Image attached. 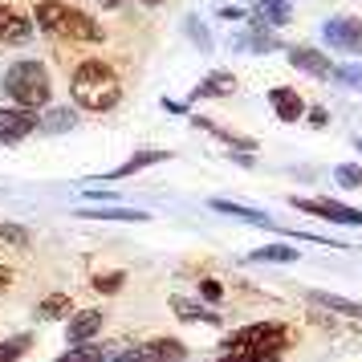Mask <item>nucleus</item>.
<instances>
[{"label":"nucleus","instance_id":"nucleus-1","mask_svg":"<svg viewBox=\"0 0 362 362\" xmlns=\"http://www.w3.org/2000/svg\"><path fill=\"white\" fill-rule=\"evenodd\" d=\"M69 94H74V102H78L82 110L106 115V110H115L118 102H122V82H118V74H115L110 62L86 57V62H78L74 78H69Z\"/></svg>","mask_w":362,"mask_h":362},{"label":"nucleus","instance_id":"nucleus-2","mask_svg":"<svg viewBox=\"0 0 362 362\" xmlns=\"http://www.w3.org/2000/svg\"><path fill=\"white\" fill-rule=\"evenodd\" d=\"M33 13H37V25L53 37H66V41H82V45H98L102 37V25L94 17H86L82 8H74L66 0H33Z\"/></svg>","mask_w":362,"mask_h":362},{"label":"nucleus","instance_id":"nucleus-3","mask_svg":"<svg viewBox=\"0 0 362 362\" xmlns=\"http://www.w3.org/2000/svg\"><path fill=\"white\" fill-rule=\"evenodd\" d=\"M4 94L17 102V106H25V110H41V106H49L53 98V78L49 69H45V62H13L8 66V74H4Z\"/></svg>","mask_w":362,"mask_h":362},{"label":"nucleus","instance_id":"nucleus-4","mask_svg":"<svg viewBox=\"0 0 362 362\" xmlns=\"http://www.w3.org/2000/svg\"><path fill=\"white\" fill-rule=\"evenodd\" d=\"M289 346V329L281 322H252V326L232 329L220 342V350H285Z\"/></svg>","mask_w":362,"mask_h":362},{"label":"nucleus","instance_id":"nucleus-5","mask_svg":"<svg viewBox=\"0 0 362 362\" xmlns=\"http://www.w3.org/2000/svg\"><path fill=\"white\" fill-rule=\"evenodd\" d=\"M293 208L322 216V220H329V224H350V228H358V224H362L358 208H346V204H334V199H301V196H297Z\"/></svg>","mask_w":362,"mask_h":362},{"label":"nucleus","instance_id":"nucleus-6","mask_svg":"<svg viewBox=\"0 0 362 362\" xmlns=\"http://www.w3.org/2000/svg\"><path fill=\"white\" fill-rule=\"evenodd\" d=\"M33 131H37V110H25V106L0 110V143H21Z\"/></svg>","mask_w":362,"mask_h":362},{"label":"nucleus","instance_id":"nucleus-7","mask_svg":"<svg viewBox=\"0 0 362 362\" xmlns=\"http://www.w3.org/2000/svg\"><path fill=\"white\" fill-rule=\"evenodd\" d=\"M269 102H273V115H277L281 122H297V118L305 115V98H301L297 90H289V86H277V90L269 94Z\"/></svg>","mask_w":362,"mask_h":362},{"label":"nucleus","instance_id":"nucleus-8","mask_svg":"<svg viewBox=\"0 0 362 362\" xmlns=\"http://www.w3.org/2000/svg\"><path fill=\"white\" fill-rule=\"evenodd\" d=\"M102 329V313L98 310H78V313H69V322H66V338L74 346L78 342H90L94 334Z\"/></svg>","mask_w":362,"mask_h":362},{"label":"nucleus","instance_id":"nucleus-9","mask_svg":"<svg viewBox=\"0 0 362 362\" xmlns=\"http://www.w3.org/2000/svg\"><path fill=\"white\" fill-rule=\"evenodd\" d=\"M139 350V358L143 362H183V342H175V338H155V342L147 346H134Z\"/></svg>","mask_w":362,"mask_h":362},{"label":"nucleus","instance_id":"nucleus-10","mask_svg":"<svg viewBox=\"0 0 362 362\" xmlns=\"http://www.w3.org/2000/svg\"><path fill=\"white\" fill-rule=\"evenodd\" d=\"M33 37V21L21 17V13H13L8 4H0V41H29Z\"/></svg>","mask_w":362,"mask_h":362},{"label":"nucleus","instance_id":"nucleus-11","mask_svg":"<svg viewBox=\"0 0 362 362\" xmlns=\"http://www.w3.org/2000/svg\"><path fill=\"white\" fill-rule=\"evenodd\" d=\"M167 159H171V151H139V155H131L122 167L106 171L102 180H110V183H115V180H127V175H134V171H143V167H151V163H167Z\"/></svg>","mask_w":362,"mask_h":362},{"label":"nucleus","instance_id":"nucleus-12","mask_svg":"<svg viewBox=\"0 0 362 362\" xmlns=\"http://www.w3.org/2000/svg\"><path fill=\"white\" fill-rule=\"evenodd\" d=\"M326 41H329V45H338V49H346V53H354V49H358V21H354V17L329 21V25H326Z\"/></svg>","mask_w":362,"mask_h":362},{"label":"nucleus","instance_id":"nucleus-13","mask_svg":"<svg viewBox=\"0 0 362 362\" xmlns=\"http://www.w3.org/2000/svg\"><path fill=\"white\" fill-rule=\"evenodd\" d=\"M289 62H293L297 69L313 74V78H329V74H334V69H329V62L317 49H289Z\"/></svg>","mask_w":362,"mask_h":362},{"label":"nucleus","instance_id":"nucleus-14","mask_svg":"<svg viewBox=\"0 0 362 362\" xmlns=\"http://www.w3.org/2000/svg\"><path fill=\"white\" fill-rule=\"evenodd\" d=\"M86 220H122V224H139V220H147V212H139V208H82Z\"/></svg>","mask_w":362,"mask_h":362},{"label":"nucleus","instance_id":"nucleus-15","mask_svg":"<svg viewBox=\"0 0 362 362\" xmlns=\"http://www.w3.org/2000/svg\"><path fill=\"white\" fill-rule=\"evenodd\" d=\"M171 310L180 313L183 322H208V326H220V317L212 310H204V305H192V301H183V297H171Z\"/></svg>","mask_w":362,"mask_h":362},{"label":"nucleus","instance_id":"nucleus-16","mask_svg":"<svg viewBox=\"0 0 362 362\" xmlns=\"http://www.w3.org/2000/svg\"><path fill=\"white\" fill-rule=\"evenodd\" d=\"M285 350H220L216 362H281Z\"/></svg>","mask_w":362,"mask_h":362},{"label":"nucleus","instance_id":"nucleus-17","mask_svg":"<svg viewBox=\"0 0 362 362\" xmlns=\"http://www.w3.org/2000/svg\"><path fill=\"white\" fill-rule=\"evenodd\" d=\"M212 208L216 212H224V216H236V220H245V224H269V216L257 212V208H240V204H228V199H212Z\"/></svg>","mask_w":362,"mask_h":362},{"label":"nucleus","instance_id":"nucleus-18","mask_svg":"<svg viewBox=\"0 0 362 362\" xmlns=\"http://www.w3.org/2000/svg\"><path fill=\"white\" fill-rule=\"evenodd\" d=\"M248 261H261V264H285V261H297V248L289 245H269V248H257Z\"/></svg>","mask_w":362,"mask_h":362},{"label":"nucleus","instance_id":"nucleus-19","mask_svg":"<svg viewBox=\"0 0 362 362\" xmlns=\"http://www.w3.org/2000/svg\"><path fill=\"white\" fill-rule=\"evenodd\" d=\"M232 90H236V78H232V74H212V78H208V82H204V86L196 90V98H212V94H232Z\"/></svg>","mask_w":362,"mask_h":362},{"label":"nucleus","instance_id":"nucleus-20","mask_svg":"<svg viewBox=\"0 0 362 362\" xmlns=\"http://www.w3.org/2000/svg\"><path fill=\"white\" fill-rule=\"evenodd\" d=\"M102 358H106V350H102V346H86V342H78L74 350H66V354H62L57 362H102Z\"/></svg>","mask_w":362,"mask_h":362},{"label":"nucleus","instance_id":"nucleus-21","mask_svg":"<svg viewBox=\"0 0 362 362\" xmlns=\"http://www.w3.org/2000/svg\"><path fill=\"white\" fill-rule=\"evenodd\" d=\"M74 127V110H53V115H45V118H37V131H69Z\"/></svg>","mask_w":362,"mask_h":362},{"label":"nucleus","instance_id":"nucleus-22","mask_svg":"<svg viewBox=\"0 0 362 362\" xmlns=\"http://www.w3.org/2000/svg\"><path fill=\"white\" fill-rule=\"evenodd\" d=\"M273 45H277V41H273L269 33H261V29H257V33H236V49H261V53H269Z\"/></svg>","mask_w":362,"mask_h":362},{"label":"nucleus","instance_id":"nucleus-23","mask_svg":"<svg viewBox=\"0 0 362 362\" xmlns=\"http://www.w3.org/2000/svg\"><path fill=\"white\" fill-rule=\"evenodd\" d=\"M69 305H74V301H69L66 293H53V297H45V301H41V317H66L69 313Z\"/></svg>","mask_w":362,"mask_h":362},{"label":"nucleus","instance_id":"nucleus-24","mask_svg":"<svg viewBox=\"0 0 362 362\" xmlns=\"http://www.w3.org/2000/svg\"><path fill=\"white\" fill-rule=\"evenodd\" d=\"M29 346H33V338H29V334H21V338H13V342H4V346H0V362H17Z\"/></svg>","mask_w":362,"mask_h":362},{"label":"nucleus","instance_id":"nucleus-25","mask_svg":"<svg viewBox=\"0 0 362 362\" xmlns=\"http://www.w3.org/2000/svg\"><path fill=\"white\" fill-rule=\"evenodd\" d=\"M257 4L264 8V17L273 21V25H285L289 21V4L285 0H257Z\"/></svg>","mask_w":362,"mask_h":362},{"label":"nucleus","instance_id":"nucleus-26","mask_svg":"<svg viewBox=\"0 0 362 362\" xmlns=\"http://www.w3.org/2000/svg\"><path fill=\"white\" fill-rule=\"evenodd\" d=\"M0 240H4V245H29V232L21 228V224H0Z\"/></svg>","mask_w":362,"mask_h":362},{"label":"nucleus","instance_id":"nucleus-27","mask_svg":"<svg viewBox=\"0 0 362 362\" xmlns=\"http://www.w3.org/2000/svg\"><path fill=\"white\" fill-rule=\"evenodd\" d=\"M313 301H322V305H329V310H342V313H350V317H358V305H354V301H346V297H326V293H313Z\"/></svg>","mask_w":362,"mask_h":362},{"label":"nucleus","instance_id":"nucleus-28","mask_svg":"<svg viewBox=\"0 0 362 362\" xmlns=\"http://www.w3.org/2000/svg\"><path fill=\"white\" fill-rule=\"evenodd\" d=\"M199 297H204V301H212V305H216V301L224 297V285H220L216 277H204V281H199Z\"/></svg>","mask_w":362,"mask_h":362},{"label":"nucleus","instance_id":"nucleus-29","mask_svg":"<svg viewBox=\"0 0 362 362\" xmlns=\"http://www.w3.org/2000/svg\"><path fill=\"white\" fill-rule=\"evenodd\" d=\"M122 273H110V277H94V289H98V293H118V289H122Z\"/></svg>","mask_w":362,"mask_h":362},{"label":"nucleus","instance_id":"nucleus-30","mask_svg":"<svg viewBox=\"0 0 362 362\" xmlns=\"http://www.w3.org/2000/svg\"><path fill=\"white\" fill-rule=\"evenodd\" d=\"M338 183L342 187H358V171L354 167H338Z\"/></svg>","mask_w":362,"mask_h":362},{"label":"nucleus","instance_id":"nucleus-31","mask_svg":"<svg viewBox=\"0 0 362 362\" xmlns=\"http://www.w3.org/2000/svg\"><path fill=\"white\" fill-rule=\"evenodd\" d=\"M8 281H13V273H8V269H0V289H4Z\"/></svg>","mask_w":362,"mask_h":362},{"label":"nucleus","instance_id":"nucleus-32","mask_svg":"<svg viewBox=\"0 0 362 362\" xmlns=\"http://www.w3.org/2000/svg\"><path fill=\"white\" fill-rule=\"evenodd\" d=\"M143 4H151V8H155V4H163V0H143Z\"/></svg>","mask_w":362,"mask_h":362}]
</instances>
